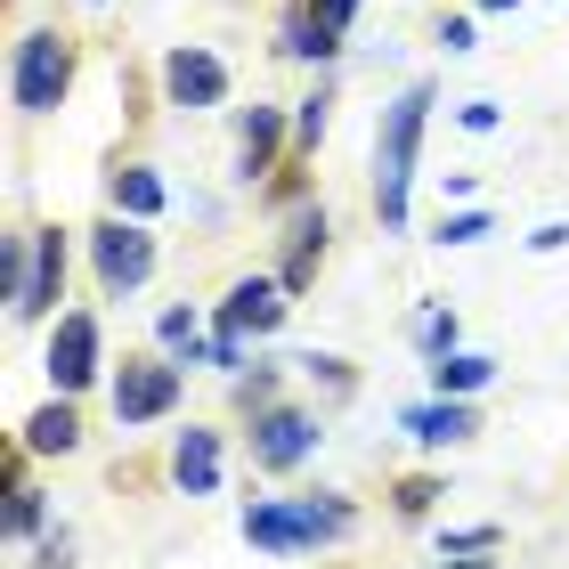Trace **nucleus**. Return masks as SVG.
I'll return each instance as SVG.
<instances>
[{
    "label": "nucleus",
    "instance_id": "15",
    "mask_svg": "<svg viewBox=\"0 0 569 569\" xmlns=\"http://www.w3.org/2000/svg\"><path fill=\"white\" fill-rule=\"evenodd\" d=\"M244 537L261 553H309V537H301V512L293 505H252L244 512Z\"/></svg>",
    "mask_w": 569,
    "mask_h": 569
},
{
    "label": "nucleus",
    "instance_id": "32",
    "mask_svg": "<svg viewBox=\"0 0 569 569\" xmlns=\"http://www.w3.org/2000/svg\"><path fill=\"white\" fill-rule=\"evenodd\" d=\"M561 244H569V228H561V220H546V228L529 237V252H561Z\"/></svg>",
    "mask_w": 569,
    "mask_h": 569
},
{
    "label": "nucleus",
    "instance_id": "28",
    "mask_svg": "<svg viewBox=\"0 0 569 569\" xmlns=\"http://www.w3.org/2000/svg\"><path fill=\"white\" fill-rule=\"evenodd\" d=\"M488 237V212H456V220H439V244H480Z\"/></svg>",
    "mask_w": 569,
    "mask_h": 569
},
{
    "label": "nucleus",
    "instance_id": "5",
    "mask_svg": "<svg viewBox=\"0 0 569 569\" xmlns=\"http://www.w3.org/2000/svg\"><path fill=\"white\" fill-rule=\"evenodd\" d=\"M309 456H318V416H301V407H252V463L261 472H293Z\"/></svg>",
    "mask_w": 569,
    "mask_h": 569
},
{
    "label": "nucleus",
    "instance_id": "34",
    "mask_svg": "<svg viewBox=\"0 0 569 569\" xmlns=\"http://www.w3.org/2000/svg\"><path fill=\"white\" fill-rule=\"evenodd\" d=\"M480 9H488V17H505V9H521V0H480Z\"/></svg>",
    "mask_w": 569,
    "mask_h": 569
},
{
    "label": "nucleus",
    "instance_id": "12",
    "mask_svg": "<svg viewBox=\"0 0 569 569\" xmlns=\"http://www.w3.org/2000/svg\"><path fill=\"white\" fill-rule=\"evenodd\" d=\"M407 431H416L423 448H456V439L480 431V416H472L463 399H431V407H407Z\"/></svg>",
    "mask_w": 569,
    "mask_h": 569
},
{
    "label": "nucleus",
    "instance_id": "4",
    "mask_svg": "<svg viewBox=\"0 0 569 569\" xmlns=\"http://www.w3.org/2000/svg\"><path fill=\"white\" fill-rule=\"evenodd\" d=\"M171 407H179V367H171V358H122V375H114V423L139 431L154 416H171Z\"/></svg>",
    "mask_w": 569,
    "mask_h": 569
},
{
    "label": "nucleus",
    "instance_id": "24",
    "mask_svg": "<svg viewBox=\"0 0 569 569\" xmlns=\"http://www.w3.org/2000/svg\"><path fill=\"white\" fill-rule=\"evenodd\" d=\"M456 333H463V326H456V309H423V318H416V342H423L431 358H439V350H456Z\"/></svg>",
    "mask_w": 569,
    "mask_h": 569
},
{
    "label": "nucleus",
    "instance_id": "17",
    "mask_svg": "<svg viewBox=\"0 0 569 569\" xmlns=\"http://www.w3.org/2000/svg\"><path fill=\"white\" fill-rule=\"evenodd\" d=\"M107 188H114V212H131V220H154V212H163V179H154L147 163H122Z\"/></svg>",
    "mask_w": 569,
    "mask_h": 569
},
{
    "label": "nucleus",
    "instance_id": "26",
    "mask_svg": "<svg viewBox=\"0 0 569 569\" xmlns=\"http://www.w3.org/2000/svg\"><path fill=\"white\" fill-rule=\"evenodd\" d=\"M431 497H439V480H431V472L399 480V512H407V521H423V512H431Z\"/></svg>",
    "mask_w": 569,
    "mask_h": 569
},
{
    "label": "nucleus",
    "instance_id": "21",
    "mask_svg": "<svg viewBox=\"0 0 569 569\" xmlns=\"http://www.w3.org/2000/svg\"><path fill=\"white\" fill-rule=\"evenodd\" d=\"M0 521H9V537H41V488L24 480V448L9 463V512H0Z\"/></svg>",
    "mask_w": 569,
    "mask_h": 569
},
{
    "label": "nucleus",
    "instance_id": "6",
    "mask_svg": "<svg viewBox=\"0 0 569 569\" xmlns=\"http://www.w3.org/2000/svg\"><path fill=\"white\" fill-rule=\"evenodd\" d=\"M98 382V318L90 309H66L58 333H49V391H90Z\"/></svg>",
    "mask_w": 569,
    "mask_h": 569
},
{
    "label": "nucleus",
    "instance_id": "33",
    "mask_svg": "<svg viewBox=\"0 0 569 569\" xmlns=\"http://www.w3.org/2000/svg\"><path fill=\"white\" fill-rule=\"evenodd\" d=\"M439 569H497L488 553H439Z\"/></svg>",
    "mask_w": 569,
    "mask_h": 569
},
{
    "label": "nucleus",
    "instance_id": "30",
    "mask_svg": "<svg viewBox=\"0 0 569 569\" xmlns=\"http://www.w3.org/2000/svg\"><path fill=\"white\" fill-rule=\"evenodd\" d=\"M439 49H456V58H463V49H472V17H439Z\"/></svg>",
    "mask_w": 569,
    "mask_h": 569
},
{
    "label": "nucleus",
    "instance_id": "3",
    "mask_svg": "<svg viewBox=\"0 0 569 569\" xmlns=\"http://www.w3.org/2000/svg\"><path fill=\"white\" fill-rule=\"evenodd\" d=\"M90 261H98V284H107V293H139V284L154 277V237H147V220H131V212L98 220V228H90Z\"/></svg>",
    "mask_w": 569,
    "mask_h": 569
},
{
    "label": "nucleus",
    "instance_id": "9",
    "mask_svg": "<svg viewBox=\"0 0 569 569\" xmlns=\"http://www.w3.org/2000/svg\"><path fill=\"white\" fill-rule=\"evenodd\" d=\"M66 293V228H33V284H24V309H17V326H33L49 318Z\"/></svg>",
    "mask_w": 569,
    "mask_h": 569
},
{
    "label": "nucleus",
    "instance_id": "19",
    "mask_svg": "<svg viewBox=\"0 0 569 569\" xmlns=\"http://www.w3.org/2000/svg\"><path fill=\"white\" fill-rule=\"evenodd\" d=\"M284 58H301V66H333V49H342V33H326V24H309V9L284 17Z\"/></svg>",
    "mask_w": 569,
    "mask_h": 569
},
{
    "label": "nucleus",
    "instance_id": "27",
    "mask_svg": "<svg viewBox=\"0 0 569 569\" xmlns=\"http://www.w3.org/2000/svg\"><path fill=\"white\" fill-rule=\"evenodd\" d=\"M309 24H326V33H350V17H358V0H301Z\"/></svg>",
    "mask_w": 569,
    "mask_h": 569
},
{
    "label": "nucleus",
    "instance_id": "29",
    "mask_svg": "<svg viewBox=\"0 0 569 569\" xmlns=\"http://www.w3.org/2000/svg\"><path fill=\"white\" fill-rule=\"evenodd\" d=\"M301 367H309V375H318V382H326V391H350V382H358V375H350V358H318V350H309V358H301Z\"/></svg>",
    "mask_w": 569,
    "mask_h": 569
},
{
    "label": "nucleus",
    "instance_id": "14",
    "mask_svg": "<svg viewBox=\"0 0 569 569\" xmlns=\"http://www.w3.org/2000/svg\"><path fill=\"white\" fill-rule=\"evenodd\" d=\"M277 147H284V107H252L244 114V147H237L244 179H269L277 171Z\"/></svg>",
    "mask_w": 569,
    "mask_h": 569
},
{
    "label": "nucleus",
    "instance_id": "2",
    "mask_svg": "<svg viewBox=\"0 0 569 569\" xmlns=\"http://www.w3.org/2000/svg\"><path fill=\"white\" fill-rule=\"evenodd\" d=\"M73 66H82L73 33H58V24L24 33V41H17V66H9V90H17V107H24V114H49V107H66V90H73Z\"/></svg>",
    "mask_w": 569,
    "mask_h": 569
},
{
    "label": "nucleus",
    "instance_id": "11",
    "mask_svg": "<svg viewBox=\"0 0 569 569\" xmlns=\"http://www.w3.org/2000/svg\"><path fill=\"white\" fill-rule=\"evenodd\" d=\"M24 456H73L82 448V416H73V399L58 391L49 407H33V416H24V439H17Z\"/></svg>",
    "mask_w": 569,
    "mask_h": 569
},
{
    "label": "nucleus",
    "instance_id": "31",
    "mask_svg": "<svg viewBox=\"0 0 569 569\" xmlns=\"http://www.w3.org/2000/svg\"><path fill=\"white\" fill-rule=\"evenodd\" d=\"M497 122H505V114L488 107V98H472V107H463V131H497Z\"/></svg>",
    "mask_w": 569,
    "mask_h": 569
},
{
    "label": "nucleus",
    "instance_id": "22",
    "mask_svg": "<svg viewBox=\"0 0 569 569\" xmlns=\"http://www.w3.org/2000/svg\"><path fill=\"white\" fill-rule=\"evenodd\" d=\"M24 284H33V237H9L0 244V301H9V318L24 309Z\"/></svg>",
    "mask_w": 569,
    "mask_h": 569
},
{
    "label": "nucleus",
    "instance_id": "18",
    "mask_svg": "<svg viewBox=\"0 0 569 569\" xmlns=\"http://www.w3.org/2000/svg\"><path fill=\"white\" fill-rule=\"evenodd\" d=\"M293 512H301V537H309V546H333V537L358 529V512H350L342 497H293Z\"/></svg>",
    "mask_w": 569,
    "mask_h": 569
},
{
    "label": "nucleus",
    "instance_id": "10",
    "mask_svg": "<svg viewBox=\"0 0 569 569\" xmlns=\"http://www.w3.org/2000/svg\"><path fill=\"white\" fill-rule=\"evenodd\" d=\"M171 480L188 488V497H212L220 488V431H203V423H188L171 439Z\"/></svg>",
    "mask_w": 569,
    "mask_h": 569
},
{
    "label": "nucleus",
    "instance_id": "20",
    "mask_svg": "<svg viewBox=\"0 0 569 569\" xmlns=\"http://www.w3.org/2000/svg\"><path fill=\"white\" fill-rule=\"evenodd\" d=\"M154 342H163L171 358H188V367H196V358H212V342H203V318H196V309H163V318H154Z\"/></svg>",
    "mask_w": 569,
    "mask_h": 569
},
{
    "label": "nucleus",
    "instance_id": "1",
    "mask_svg": "<svg viewBox=\"0 0 569 569\" xmlns=\"http://www.w3.org/2000/svg\"><path fill=\"white\" fill-rule=\"evenodd\" d=\"M431 107H439V90L431 82H407L391 98V114H382V139H375V220L391 228V237L407 228V179H416V147H423Z\"/></svg>",
    "mask_w": 569,
    "mask_h": 569
},
{
    "label": "nucleus",
    "instance_id": "16",
    "mask_svg": "<svg viewBox=\"0 0 569 569\" xmlns=\"http://www.w3.org/2000/svg\"><path fill=\"white\" fill-rule=\"evenodd\" d=\"M318 261H326V212H309L301 228H293V244H284V293H309V277H318Z\"/></svg>",
    "mask_w": 569,
    "mask_h": 569
},
{
    "label": "nucleus",
    "instance_id": "35",
    "mask_svg": "<svg viewBox=\"0 0 569 569\" xmlns=\"http://www.w3.org/2000/svg\"><path fill=\"white\" fill-rule=\"evenodd\" d=\"M90 9H98V0H90Z\"/></svg>",
    "mask_w": 569,
    "mask_h": 569
},
{
    "label": "nucleus",
    "instance_id": "7",
    "mask_svg": "<svg viewBox=\"0 0 569 569\" xmlns=\"http://www.w3.org/2000/svg\"><path fill=\"white\" fill-rule=\"evenodd\" d=\"M284 309H293L284 277H237L212 326H220V333H277V326H284Z\"/></svg>",
    "mask_w": 569,
    "mask_h": 569
},
{
    "label": "nucleus",
    "instance_id": "25",
    "mask_svg": "<svg viewBox=\"0 0 569 569\" xmlns=\"http://www.w3.org/2000/svg\"><path fill=\"white\" fill-rule=\"evenodd\" d=\"M505 546V529H448L439 537V553H497Z\"/></svg>",
    "mask_w": 569,
    "mask_h": 569
},
{
    "label": "nucleus",
    "instance_id": "8",
    "mask_svg": "<svg viewBox=\"0 0 569 569\" xmlns=\"http://www.w3.org/2000/svg\"><path fill=\"white\" fill-rule=\"evenodd\" d=\"M163 98H171V107H220V98H228V66L212 58V49L179 41L163 58Z\"/></svg>",
    "mask_w": 569,
    "mask_h": 569
},
{
    "label": "nucleus",
    "instance_id": "13",
    "mask_svg": "<svg viewBox=\"0 0 569 569\" xmlns=\"http://www.w3.org/2000/svg\"><path fill=\"white\" fill-rule=\"evenodd\" d=\"M488 382H497V358H480V350H439L431 358V391L439 399H472Z\"/></svg>",
    "mask_w": 569,
    "mask_h": 569
},
{
    "label": "nucleus",
    "instance_id": "23",
    "mask_svg": "<svg viewBox=\"0 0 569 569\" xmlns=\"http://www.w3.org/2000/svg\"><path fill=\"white\" fill-rule=\"evenodd\" d=\"M326 114H333V82H318V90L301 98V114H293V147H301V154L326 139Z\"/></svg>",
    "mask_w": 569,
    "mask_h": 569
}]
</instances>
